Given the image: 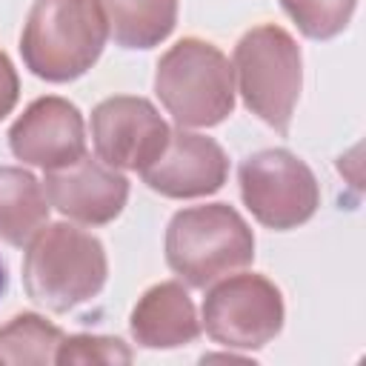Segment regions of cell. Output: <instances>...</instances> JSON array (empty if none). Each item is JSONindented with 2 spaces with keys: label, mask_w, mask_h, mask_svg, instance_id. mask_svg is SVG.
Masks as SVG:
<instances>
[{
  "label": "cell",
  "mask_w": 366,
  "mask_h": 366,
  "mask_svg": "<svg viewBox=\"0 0 366 366\" xmlns=\"http://www.w3.org/2000/svg\"><path fill=\"white\" fill-rule=\"evenodd\" d=\"M49 220V197L40 180L20 166H0V240L26 246Z\"/></svg>",
  "instance_id": "cell-13"
},
{
  "label": "cell",
  "mask_w": 366,
  "mask_h": 366,
  "mask_svg": "<svg viewBox=\"0 0 366 366\" xmlns=\"http://www.w3.org/2000/svg\"><path fill=\"white\" fill-rule=\"evenodd\" d=\"M283 295L263 274L220 277L203 297L206 335L226 349H263L283 329Z\"/></svg>",
  "instance_id": "cell-7"
},
{
  "label": "cell",
  "mask_w": 366,
  "mask_h": 366,
  "mask_svg": "<svg viewBox=\"0 0 366 366\" xmlns=\"http://www.w3.org/2000/svg\"><path fill=\"white\" fill-rule=\"evenodd\" d=\"M54 363L71 366V363H132V349L120 337H106V335H71L63 337L57 346Z\"/></svg>",
  "instance_id": "cell-17"
},
{
  "label": "cell",
  "mask_w": 366,
  "mask_h": 366,
  "mask_svg": "<svg viewBox=\"0 0 366 366\" xmlns=\"http://www.w3.org/2000/svg\"><path fill=\"white\" fill-rule=\"evenodd\" d=\"M154 94L180 129L217 126L234 109V69L214 43L183 37L157 60Z\"/></svg>",
  "instance_id": "cell-4"
},
{
  "label": "cell",
  "mask_w": 366,
  "mask_h": 366,
  "mask_svg": "<svg viewBox=\"0 0 366 366\" xmlns=\"http://www.w3.org/2000/svg\"><path fill=\"white\" fill-rule=\"evenodd\" d=\"M63 332L34 312L14 315L0 326V363L14 366H43L54 363Z\"/></svg>",
  "instance_id": "cell-15"
},
{
  "label": "cell",
  "mask_w": 366,
  "mask_h": 366,
  "mask_svg": "<svg viewBox=\"0 0 366 366\" xmlns=\"http://www.w3.org/2000/svg\"><path fill=\"white\" fill-rule=\"evenodd\" d=\"M3 286H6V272H3V263H0V292H3Z\"/></svg>",
  "instance_id": "cell-20"
},
{
  "label": "cell",
  "mask_w": 366,
  "mask_h": 366,
  "mask_svg": "<svg viewBox=\"0 0 366 366\" xmlns=\"http://www.w3.org/2000/svg\"><path fill=\"white\" fill-rule=\"evenodd\" d=\"M252 260L254 234L229 203L180 209L169 220L166 263L192 289H206Z\"/></svg>",
  "instance_id": "cell-3"
},
{
  "label": "cell",
  "mask_w": 366,
  "mask_h": 366,
  "mask_svg": "<svg viewBox=\"0 0 366 366\" xmlns=\"http://www.w3.org/2000/svg\"><path fill=\"white\" fill-rule=\"evenodd\" d=\"M106 29L123 49H152L177 23V0H97Z\"/></svg>",
  "instance_id": "cell-14"
},
{
  "label": "cell",
  "mask_w": 366,
  "mask_h": 366,
  "mask_svg": "<svg viewBox=\"0 0 366 366\" xmlns=\"http://www.w3.org/2000/svg\"><path fill=\"white\" fill-rule=\"evenodd\" d=\"M17 94H20V80L17 71L9 60L6 51H0V120L6 114H11V109L17 106Z\"/></svg>",
  "instance_id": "cell-18"
},
{
  "label": "cell",
  "mask_w": 366,
  "mask_h": 366,
  "mask_svg": "<svg viewBox=\"0 0 366 366\" xmlns=\"http://www.w3.org/2000/svg\"><path fill=\"white\" fill-rule=\"evenodd\" d=\"M169 126L146 97H106L92 112V140L97 157L112 169L143 172L166 146Z\"/></svg>",
  "instance_id": "cell-8"
},
{
  "label": "cell",
  "mask_w": 366,
  "mask_h": 366,
  "mask_svg": "<svg viewBox=\"0 0 366 366\" xmlns=\"http://www.w3.org/2000/svg\"><path fill=\"white\" fill-rule=\"evenodd\" d=\"M129 329L143 349H177L197 340L200 320L189 292L180 283L166 280L143 292L132 309Z\"/></svg>",
  "instance_id": "cell-12"
},
{
  "label": "cell",
  "mask_w": 366,
  "mask_h": 366,
  "mask_svg": "<svg viewBox=\"0 0 366 366\" xmlns=\"http://www.w3.org/2000/svg\"><path fill=\"white\" fill-rule=\"evenodd\" d=\"M140 177L163 197H206L223 189L229 177V157L217 140L177 129L169 132L163 152L140 172Z\"/></svg>",
  "instance_id": "cell-10"
},
{
  "label": "cell",
  "mask_w": 366,
  "mask_h": 366,
  "mask_svg": "<svg viewBox=\"0 0 366 366\" xmlns=\"http://www.w3.org/2000/svg\"><path fill=\"white\" fill-rule=\"evenodd\" d=\"M200 360H203V363H206V360H229V363H249L246 357H234V355H203Z\"/></svg>",
  "instance_id": "cell-19"
},
{
  "label": "cell",
  "mask_w": 366,
  "mask_h": 366,
  "mask_svg": "<svg viewBox=\"0 0 366 366\" xmlns=\"http://www.w3.org/2000/svg\"><path fill=\"white\" fill-rule=\"evenodd\" d=\"M232 69L246 109L286 134L303 86V57L295 37L274 23L254 26L237 40Z\"/></svg>",
  "instance_id": "cell-5"
},
{
  "label": "cell",
  "mask_w": 366,
  "mask_h": 366,
  "mask_svg": "<svg viewBox=\"0 0 366 366\" xmlns=\"http://www.w3.org/2000/svg\"><path fill=\"white\" fill-rule=\"evenodd\" d=\"M355 3L357 0H280L283 11L312 40H329L340 34L355 14Z\"/></svg>",
  "instance_id": "cell-16"
},
{
  "label": "cell",
  "mask_w": 366,
  "mask_h": 366,
  "mask_svg": "<svg viewBox=\"0 0 366 366\" xmlns=\"http://www.w3.org/2000/svg\"><path fill=\"white\" fill-rule=\"evenodd\" d=\"M237 180L246 209L274 232L303 226L320 206V186L312 169L286 149H263L246 157Z\"/></svg>",
  "instance_id": "cell-6"
},
{
  "label": "cell",
  "mask_w": 366,
  "mask_h": 366,
  "mask_svg": "<svg viewBox=\"0 0 366 366\" xmlns=\"http://www.w3.org/2000/svg\"><path fill=\"white\" fill-rule=\"evenodd\" d=\"M106 34L97 0H34L20 34V54L34 77L69 83L97 63Z\"/></svg>",
  "instance_id": "cell-1"
},
{
  "label": "cell",
  "mask_w": 366,
  "mask_h": 366,
  "mask_svg": "<svg viewBox=\"0 0 366 366\" xmlns=\"http://www.w3.org/2000/svg\"><path fill=\"white\" fill-rule=\"evenodd\" d=\"M43 183L49 203L60 214L86 226L112 223L129 200V180L117 169L89 154H83L71 166L46 172Z\"/></svg>",
  "instance_id": "cell-11"
},
{
  "label": "cell",
  "mask_w": 366,
  "mask_h": 366,
  "mask_svg": "<svg viewBox=\"0 0 366 366\" xmlns=\"http://www.w3.org/2000/svg\"><path fill=\"white\" fill-rule=\"evenodd\" d=\"M26 246L23 286L37 306L69 312L100 295L109 263L94 234L71 223H49Z\"/></svg>",
  "instance_id": "cell-2"
},
{
  "label": "cell",
  "mask_w": 366,
  "mask_h": 366,
  "mask_svg": "<svg viewBox=\"0 0 366 366\" xmlns=\"http://www.w3.org/2000/svg\"><path fill=\"white\" fill-rule=\"evenodd\" d=\"M9 146L17 160L43 172L71 166L86 154L83 114L66 97H37L9 129Z\"/></svg>",
  "instance_id": "cell-9"
}]
</instances>
